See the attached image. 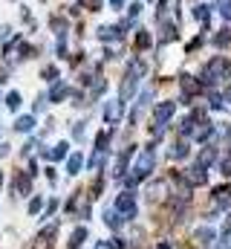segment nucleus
<instances>
[{
  "label": "nucleus",
  "mask_w": 231,
  "mask_h": 249,
  "mask_svg": "<svg viewBox=\"0 0 231 249\" xmlns=\"http://www.w3.org/2000/svg\"><path fill=\"white\" fill-rule=\"evenodd\" d=\"M153 162H156V154H153V148H148V151L139 157V162H136V168H133V177L127 180V186L133 188L139 180H145V177L153 171Z\"/></svg>",
  "instance_id": "1"
},
{
  "label": "nucleus",
  "mask_w": 231,
  "mask_h": 249,
  "mask_svg": "<svg viewBox=\"0 0 231 249\" xmlns=\"http://www.w3.org/2000/svg\"><path fill=\"white\" fill-rule=\"evenodd\" d=\"M142 75H145V64L133 61L130 64V70H127V75H124V84H121V102H127V99L136 93V84H139Z\"/></svg>",
  "instance_id": "2"
},
{
  "label": "nucleus",
  "mask_w": 231,
  "mask_h": 249,
  "mask_svg": "<svg viewBox=\"0 0 231 249\" xmlns=\"http://www.w3.org/2000/svg\"><path fill=\"white\" fill-rule=\"evenodd\" d=\"M226 72H231V67L223 58H214V61L205 64V70H202V84H214V81H220Z\"/></svg>",
  "instance_id": "3"
},
{
  "label": "nucleus",
  "mask_w": 231,
  "mask_h": 249,
  "mask_svg": "<svg viewBox=\"0 0 231 249\" xmlns=\"http://www.w3.org/2000/svg\"><path fill=\"white\" fill-rule=\"evenodd\" d=\"M173 113H176V102H162V105H156V107H153V124L165 130V124H168V119H171Z\"/></svg>",
  "instance_id": "4"
},
{
  "label": "nucleus",
  "mask_w": 231,
  "mask_h": 249,
  "mask_svg": "<svg viewBox=\"0 0 231 249\" xmlns=\"http://www.w3.org/2000/svg\"><path fill=\"white\" fill-rule=\"evenodd\" d=\"M116 212L121 214V217H136V200H133V194H118L116 197Z\"/></svg>",
  "instance_id": "5"
},
{
  "label": "nucleus",
  "mask_w": 231,
  "mask_h": 249,
  "mask_svg": "<svg viewBox=\"0 0 231 249\" xmlns=\"http://www.w3.org/2000/svg\"><path fill=\"white\" fill-rule=\"evenodd\" d=\"M179 84H182V102L188 105V102L199 93V81H197V78H191V75L185 72V75H179Z\"/></svg>",
  "instance_id": "6"
},
{
  "label": "nucleus",
  "mask_w": 231,
  "mask_h": 249,
  "mask_svg": "<svg viewBox=\"0 0 231 249\" xmlns=\"http://www.w3.org/2000/svg\"><path fill=\"white\" fill-rule=\"evenodd\" d=\"M133 154H136V148H133V145H130V148H124V151H121V154H118V160H116V180H121V177H124V171H127V162H130V157H133Z\"/></svg>",
  "instance_id": "7"
},
{
  "label": "nucleus",
  "mask_w": 231,
  "mask_h": 249,
  "mask_svg": "<svg viewBox=\"0 0 231 249\" xmlns=\"http://www.w3.org/2000/svg\"><path fill=\"white\" fill-rule=\"evenodd\" d=\"M121 105H124V102L118 99V102H110V105L104 107V122L107 124H116L118 119H121Z\"/></svg>",
  "instance_id": "8"
},
{
  "label": "nucleus",
  "mask_w": 231,
  "mask_h": 249,
  "mask_svg": "<svg viewBox=\"0 0 231 249\" xmlns=\"http://www.w3.org/2000/svg\"><path fill=\"white\" fill-rule=\"evenodd\" d=\"M194 241H197L199 247H211V241H214V229H211V226L197 229V232H194Z\"/></svg>",
  "instance_id": "9"
},
{
  "label": "nucleus",
  "mask_w": 231,
  "mask_h": 249,
  "mask_svg": "<svg viewBox=\"0 0 231 249\" xmlns=\"http://www.w3.org/2000/svg\"><path fill=\"white\" fill-rule=\"evenodd\" d=\"M214 160H217V148H211V145H208V148H202V154L197 157V165H199V168H208Z\"/></svg>",
  "instance_id": "10"
},
{
  "label": "nucleus",
  "mask_w": 231,
  "mask_h": 249,
  "mask_svg": "<svg viewBox=\"0 0 231 249\" xmlns=\"http://www.w3.org/2000/svg\"><path fill=\"white\" fill-rule=\"evenodd\" d=\"M205 177H208V174H205V168L194 165V168L188 171V177H185V180H188V186H202V183H205Z\"/></svg>",
  "instance_id": "11"
},
{
  "label": "nucleus",
  "mask_w": 231,
  "mask_h": 249,
  "mask_svg": "<svg viewBox=\"0 0 231 249\" xmlns=\"http://www.w3.org/2000/svg\"><path fill=\"white\" fill-rule=\"evenodd\" d=\"M84 241H87V229H84V226H78V229H75V232L69 235V241H66V247H69V249H78L81 244H84Z\"/></svg>",
  "instance_id": "12"
},
{
  "label": "nucleus",
  "mask_w": 231,
  "mask_h": 249,
  "mask_svg": "<svg viewBox=\"0 0 231 249\" xmlns=\"http://www.w3.org/2000/svg\"><path fill=\"white\" fill-rule=\"evenodd\" d=\"M66 96H69V87L61 81V84H55V87L50 90V96H47V99H50V102H64Z\"/></svg>",
  "instance_id": "13"
},
{
  "label": "nucleus",
  "mask_w": 231,
  "mask_h": 249,
  "mask_svg": "<svg viewBox=\"0 0 231 249\" xmlns=\"http://www.w3.org/2000/svg\"><path fill=\"white\" fill-rule=\"evenodd\" d=\"M15 188H17L20 194H29V191H32L29 177H26V174H17V177H15V183H12V191H15Z\"/></svg>",
  "instance_id": "14"
},
{
  "label": "nucleus",
  "mask_w": 231,
  "mask_h": 249,
  "mask_svg": "<svg viewBox=\"0 0 231 249\" xmlns=\"http://www.w3.org/2000/svg\"><path fill=\"white\" fill-rule=\"evenodd\" d=\"M66 151H69V145H66V142H58L52 151H44V157H50V160H64Z\"/></svg>",
  "instance_id": "15"
},
{
  "label": "nucleus",
  "mask_w": 231,
  "mask_h": 249,
  "mask_svg": "<svg viewBox=\"0 0 231 249\" xmlns=\"http://www.w3.org/2000/svg\"><path fill=\"white\" fill-rule=\"evenodd\" d=\"M150 96H153L150 90H145V93H142V99H139V105H136V110L130 113V122H136V119H139V113H142V110L148 107V102H150Z\"/></svg>",
  "instance_id": "16"
},
{
  "label": "nucleus",
  "mask_w": 231,
  "mask_h": 249,
  "mask_svg": "<svg viewBox=\"0 0 231 249\" xmlns=\"http://www.w3.org/2000/svg\"><path fill=\"white\" fill-rule=\"evenodd\" d=\"M211 133H214V124H211V122H199V127L194 130V136H197L199 142H205V139H208Z\"/></svg>",
  "instance_id": "17"
},
{
  "label": "nucleus",
  "mask_w": 231,
  "mask_h": 249,
  "mask_svg": "<svg viewBox=\"0 0 231 249\" xmlns=\"http://www.w3.org/2000/svg\"><path fill=\"white\" fill-rule=\"evenodd\" d=\"M99 38L101 41H116V38H121V32H118V26H101L99 29Z\"/></svg>",
  "instance_id": "18"
},
{
  "label": "nucleus",
  "mask_w": 231,
  "mask_h": 249,
  "mask_svg": "<svg viewBox=\"0 0 231 249\" xmlns=\"http://www.w3.org/2000/svg\"><path fill=\"white\" fill-rule=\"evenodd\" d=\"M81 165H84V157H81V154H72L69 162H66V174H78Z\"/></svg>",
  "instance_id": "19"
},
{
  "label": "nucleus",
  "mask_w": 231,
  "mask_h": 249,
  "mask_svg": "<svg viewBox=\"0 0 231 249\" xmlns=\"http://www.w3.org/2000/svg\"><path fill=\"white\" fill-rule=\"evenodd\" d=\"M104 223H107L110 229H118V226H121V214H118L116 209H107V212H104Z\"/></svg>",
  "instance_id": "20"
},
{
  "label": "nucleus",
  "mask_w": 231,
  "mask_h": 249,
  "mask_svg": "<svg viewBox=\"0 0 231 249\" xmlns=\"http://www.w3.org/2000/svg\"><path fill=\"white\" fill-rule=\"evenodd\" d=\"M214 200H217L220 206H229V203H231V188L229 186H220L217 191H214Z\"/></svg>",
  "instance_id": "21"
},
{
  "label": "nucleus",
  "mask_w": 231,
  "mask_h": 249,
  "mask_svg": "<svg viewBox=\"0 0 231 249\" xmlns=\"http://www.w3.org/2000/svg\"><path fill=\"white\" fill-rule=\"evenodd\" d=\"M32 127H35V119H32V116H20V119L15 122V130H20V133H29Z\"/></svg>",
  "instance_id": "22"
},
{
  "label": "nucleus",
  "mask_w": 231,
  "mask_h": 249,
  "mask_svg": "<svg viewBox=\"0 0 231 249\" xmlns=\"http://www.w3.org/2000/svg\"><path fill=\"white\" fill-rule=\"evenodd\" d=\"M185 157H188V145H185V142H173L171 160H185Z\"/></svg>",
  "instance_id": "23"
},
{
  "label": "nucleus",
  "mask_w": 231,
  "mask_h": 249,
  "mask_svg": "<svg viewBox=\"0 0 231 249\" xmlns=\"http://www.w3.org/2000/svg\"><path fill=\"white\" fill-rule=\"evenodd\" d=\"M194 124H197V119H194V116L182 119V122H179V136H191V133H194Z\"/></svg>",
  "instance_id": "24"
},
{
  "label": "nucleus",
  "mask_w": 231,
  "mask_h": 249,
  "mask_svg": "<svg viewBox=\"0 0 231 249\" xmlns=\"http://www.w3.org/2000/svg\"><path fill=\"white\" fill-rule=\"evenodd\" d=\"M153 44V38H150V32H145V29H139V35H136V47L139 50H145V47H150Z\"/></svg>",
  "instance_id": "25"
},
{
  "label": "nucleus",
  "mask_w": 231,
  "mask_h": 249,
  "mask_svg": "<svg viewBox=\"0 0 231 249\" xmlns=\"http://www.w3.org/2000/svg\"><path fill=\"white\" fill-rule=\"evenodd\" d=\"M194 18H197L199 23H208V6H205V3H199V6H194Z\"/></svg>",
  "instance_id": "26"
},
{
  "label": "nucleus",
  "mask_w": 231,
  "mask_h": 249,
  "mask_svg": "<svg viewBox=\"0 0 231 249\" xmlns=\"http://www.w3.org/2000/svg\"><path fill=\"white\" fill-rule=\"evenodd\" d=\"M214 44H217V47H229L231 44V29H220V35L214 38Z\"/></svg>",
  "instance_id": "27"
},
{
  "label": "nucleus",
  "mask_w": 231,
  "mask_h": 249,
  "mask_svg": "<svg viewBox=\"0 0 231 249\" xmlns=\"http://www.w3.org/2000/svg\"><path fill=\"white\" fill-rule=\"evenodd\" d=\"M107 142H110V133L101 130V133L96 136V151H107Z\"/></svg>",
  "instance_id": "28"
},
{
  "label": "nucleus",
  "mask_w": 231,
  "mask_h": 249,
  "mask_svg": "<svg viewBox=\"0 0 231 249\" xmlns=\"http://www.w3.org/2000/svg\"><path fill=\"white\" fill-rule=\"evenodd\" d=\"M173 32H176V26H173V23H165V26H162V35H159V41H162V44H168V41L173 38Z\"/></svg>",
  "instance_id": "29"
},
{
  "label": "nucleus",
  "mask_w": 231,
  "mask_h": 249,
  "mask_svg": "<svg viewBox=\"0 0 231 249\" xmlns=\"http://www.w3.org/2000/svg\"><path fill=\"white\" fill-rule=\"evenodd\" d=\"M6 105H9V110H17L20 107V93H9L6 96Z\"/></svg>",
  "instance_id": "30"
},
{
  "label": "nucleus",
  "mask_w": 231,
  "mask_h": 249,
  "mask_svg": "<svg viewBox=\"0 0 231 249\" xmlns=\"http://www.w3.org/2000/svg\"><path fill=\"white\" fill-rule=\"evenodd\" d=\"M217 12L223 18H231V0H217Z\"/></svg>",
  "instance_id": "31"
},
{
  "label": "nucleus",
  "mask_w": 231,
  "mask_h": 249,
  "mask_svg": "<svg viewBox=\"0 0 231 249\" xmlns=\"http://www.w3.org/2000/svg\"><path fill=\"white\" fill-rule=\"evenodd\" d=\"M101 162H104V151H96V157L90 160V168H101Z\"/></svg>",
  "instance_id": "32"
},
{
  "label": "nucleus",
  "mask_w": 231,
  "mask_h": 249,
  "mask_svg": "<svg viewBox=\"0 0 231 249\" xmlns=\"http://www.w3.org/2000/svg\"><path fill=\"white\" fill-rule=\"evenodd\" d=\"M41 209H44V200H41V197H35V200L29 203V214H38Z\"/></svg>",
  "instance_id": "33"
},
{
  "label": "nucleus",
  "mask_w": 231,
  "mask_h": 249,
  "mask_svg": "<svg viewBox=\"0 0 231 249\" xmlns=\"http://www.w3.org/2000/svg\"><path fill=\"white\" fill-rule=\"evenodd\" d=\"M44 78H47V81H55L58 78V67H44Z\"/></svg>",
  "instance_id": "34"
},
{
  "label": "nucleus",
  "mask_w": 231,
  "mask_h": 249,
  "mask_svg": "<svg viewBox=\"0 0 231 249\" xmlns=\"http://www.w3.org/2000/svg\"><path fill=\"white\" fill-rule=\"evenodd\" d=\"M220 171H223L226 177H231V157H226V160H220Z\"/></svg>",
  "instance_id": "35"
},
{
  "label": "nucleus",
  "mask_w": 231,
  "mask_h": 249,
  "mask_svg": "<svg viewBox=\"0 0 231 249\" xmlns=\"http://www.w3.org/2000/svg\"><path fill=\"white\" fill-rule=\"evenodd\" d=\"M139 12H142V3H139V0H136V3H130V20H133V18H139Z\"/></svg>",
  "instance_id": "36"
},
{
  "label": "nucleus",
  "mask_w": 231,
  "mask_h": 249,
  "mask_svg": "<svg viewBox=\"0 0 231 249\" xmlns=\"http://www.w3.org/2000/svg\"><path fill=\"white\" fill-rule=\"evenodd\" d=\"M47 107V96H38V102H35V113H41Z\"/></svg>",
  "instance_id": "37"
},
{
  "label": "nucleus",
  "mask_w": 231,
  "mask_h": 249,
  "mask_svg": "<svg viewBox=\"0 0 231 249\" xmlns=\"http://www.w3.org/2000/svg\"><path fill=\"white\" fill-rule=\"evenodd\" d=\"M72 136H75V139H81V136H84V122H78L75 127H72Z\"/></svg>",
  "instance_id": "38"
},
{
  "label": "nucleus",
  "mask_w": 231,
  "mask_h": 249,
  "mask_svg": "<svg viewBox=\"0 0 231 249\" xmlns=\"http://www.w3.org/2000/svg\"><path fill=\"white\" fill-rule=\"evenodd\" d=\"M220 249H231V235H223V241H220Z\"/></svg>",
  "instance_id": "39"
},
{
  "label": "nucleus",
  "mask_w": 231,
  "mask_h": 249,
  "mask_svg": "<svg viewBox=\"0 0 231 249\" xmlns=\"http://www.w3.org/2000/svg\"><path fill=\"white\" fill-rule=\"evenodd\" d=\"M199 44H202V35H199V38H194V41H191V44H188V53H191V50H197V47H199Z\"/></svg>",
  "instance_id": "40"
},
{
  "label": "nucleus",
  "mask_w": 231,
  "mask_h": 249,
  "mask_svg": "<svg viewBox=\"0 0 231 249\" xmlns=\"http://www.w3.org/2000/svg\"><path fill=\"white\" fill-rule=\"evenodd\" d=\"M165 6H168V0H159V18L165 15Z\"/></svg>",
  "instance_id": "41"
},
{
  "label": "nucleus",
  "mask_w": 231,
  "mask_h": 249,
  "mask_svg": "<svg viewBox=\"0 0 231 249\" xmlns=\"http://www.w3.org/2000/svg\"><path fill=\"white\" fill-rule=\"evenodd\" d=\"M110 6H113V9H121V6H124V0H110Z\"/></svg>",
  "instance_id": "42"
},
{
  "label": "nucleus",
  "mask_w": 231,
  "mask_h": 249,
  "mask_svg": "<svg viewBox=\"0 0 231 249\" xmlns=\"http://www.w3.org/2000/svg\"><path fill=\"white\" fill-rule=\"evenodd\" d=\"M156 249H173V247L168 244V241H162V244H156Z\"/></svg>",
  "instance_id": "43"
},
{
  "label": "nucleus",
  "mask_w": 231,
  "mask_h": 249,
  "mask_svg": "<svg viewBox=\"0 0 231 249\" xmlns=\"http://www.w3.org/2000/svg\"><path fill=\"white\" fill-rule=\"evenodd\" d=\"M96 249H116L113 244H96Z\"/></svg>",
  "instance_id": "44"
},
{
  "label": "nucleus",
  "mask_w": 231,
  "mask_h": 249,
  "mask_svg": "<svg viewBox=\"0 0 231 249\" xmlns=\"http://www.w3.org/2000/svg\"><path fill=\"white\" fill-rule=\"evenodd\" d=\"M223 99H226V102H231V87L226 90V93H223Z\"/></svg>",
  "instance_id": "45"
},
{
  "label": "nucleus",
  "mask_w": 231,
  "mask_h": 249,
  "mask_svg": "<svg viewBox=\"0 0 231 249\" xmlns=\"http://www.w3.org/2000/svg\"><path fill=\"white\" fill-rule=\"evenodd\" d=\"M99 3H101V0H90V6H93V9H99Z\"/></svg>",
  "instance_id": "46"
}]
</instances>
